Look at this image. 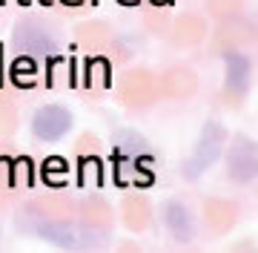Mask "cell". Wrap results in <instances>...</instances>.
I'll use <instances>...</instances> for the list:
<instances>
[]
</instances>
